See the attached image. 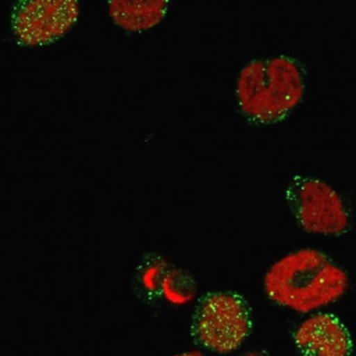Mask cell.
Segmentation results:
<instances>
[{"instance_id": "cell-1", "label": "cell", "mask_w": 356, "mask_h": 356, "mask_svg": "<svg viewBox=\"0 0 356 356\" xmlns=\"http://www.w3.org/2000/svg\"><path fill=\"white\" fill-rule=\"evenodd\" d=\"M268 300L300 314L338 302L350 287L348 273L317 249L293 251L270 266L264 280Z\"/></svg>"}, {"instance_id": "cell-2", "label": "cell", "mask_w": 356, "mask_h": 356, "mask_svg": "<svg viewBox=\"0 0 356 356\" xmlns=\"http://www.w3.org/2000/svg\"><path fill=\"white\" fill-rule=\"evenodd\" d=\"M236 92L239 108L249 121L275 124L287 118L304 97V66L286 55L251 60L239 74Z\"/></svg>"}, {"instance_id": "cell-3", "label": "cell", "mask_w": 356, "mask_h": 356, "mask_svg": "<svg viewBox=\"0 0 356 356\" xmlns=\"http://www.w3.org/2000/svg\"><path fill=\"white\" fill-rule=\"evenodd\" d=\"M252 330L248 302L235 292H213L196 305L191 334L196 343L216 353L226 354L243 346Z\"/></svg>"}, {"instance_id": "cell-4", "label": "cell", "mask_w": 356, "mask_h": 356, "mask_svg": "<svg viewBox=\"0 0 356 356\" xmlns=\"http://www.w3.org/2000/svg\"><path fill=\"white\" fill-rule=\"evenodd\" d=\"M285 200L297 225L306 232L341 236L351 227L342 196L321 179L293 177L285 190Z\"/></svg>"}, {"instance_id": "cell-5", "label": "cell", "mask_w": 356, "mask_h": 356, "mask_svg": "<svg viewBox=\"0 0 356 356\" xmlns=\"http://www.w3.org/2000/svg\"><path fill=\"white\" fill-rule=\"evenodd\" d=\"M78 15L75 0H20L13 5L11 29L20 45H47L62 38Z\"/></svg>"}, {"instance_id": "cell-6", "label": "cell", "mask_w": 356, "mask_h": 356, "mask_svg": "<svg viewBox=\"0 0 356 356\" xmlns=\"http://www.w3.org/2000/svg\"><path fill=\"white\" fill-rule=\"evenodd\" d=\"M294 343L302 356H350L351 333L340 318L319 312L302 321L294 332Z\"/></svg>"}, {"instance_id": "cell-7", "label": "cell", "mask_w": 356, "mask_h": 356, "mask_svg": "<svg viewBox=\"0 0 356 356\" xmlns=\"http://www.w3.org/2000/svg\"><path fill=\"white\" fill-rule=\"evenodd\" d=\"M168 10V1H110V15L122 28L143 31L157 26Z\"/></svg>"}, {"instance_id": "cell-8", "label": "cell", "mask_w": 356, "mask_h": 356, "mask_svg": "<svg viewBox=\"0 0 356 356\" xmlns=\"http://www.w3.org/2000/svg\"><path fill=\"white\" fill-rule=\"evenodd\" d=\"M173 356H204L203 354L200 353V352H186V353L177 354V355Z\"/></svg>"}, {"instance_id": "cell-9", "label": "cell", "mask_w": 356, "mask_h": 356, "mask_svg": "<svg viewBox=\"0 0 356 356\" xmlns=\"http://www.w3.org/2000/svg\"><path fill=\"white\" fill-rule=\"evenodd\" d=\"M243 356H264L262 355V354H260V353H247L245 354V355H243Z\"/></svg>"}]
</instances>
